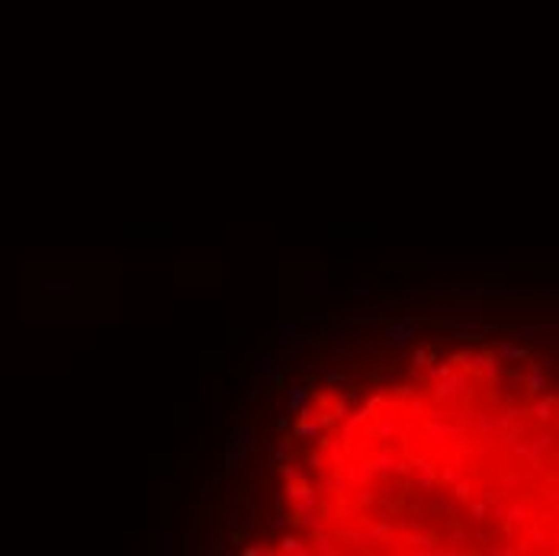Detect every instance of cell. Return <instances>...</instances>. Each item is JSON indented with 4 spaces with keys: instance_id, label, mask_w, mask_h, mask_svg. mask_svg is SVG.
<instances>
[{
    "instance_id": "3",
    "label": "cell",
    "mask_w": 559,
    "mask_h": 556,
    "mask_svg": "<svg viewBox=\"0 0 559 556\" xmlns=\"http://www.w3.org/2000/svg\"><path fill=\"white\" fill-rule=\"evenodd\" d=\"M350 334H354V328H334L331 331V341L334 344H350Z\"/></svg>"
},
{
    "instance_id": "5",
    "label": "cell",
    "mask_w": 559,
    "mask_h": 556,
    "mask_svg": "<svg viewBox=\"0 0 559 556\" xmlns=\"http://www.w3.org/2000/svg\"><path fill=\"white\" fill-rule=\"evenodd\" d=\"M299 434H302V438H315V434H318V425H312V421H306V425L299 428Z\"/></svg>"
},
{
    "instance_id": "8",
    "label": "cell",
    "mask_w": 559,
    "mask_h": 556,
    "mask_svg": "<svg viewBox=\"0 0 559 556\" xmlns=\"http://www.w3.org/2000/svg\"><path fill=\"white\" fill-rule=\"evenodd\" d=\"M306 322H322V312H306Z\"/></svg>"
},
{
    "instance_id": "7",
    "label": "cell",
    "mask_w": 559,
    "mask_h": 556,
    "mask_svg": "<svg viewBox=\"0 0 559 556\" xmlns=\"http://www.w3.org/2000/svg\"><path fill=\"white\" fill-rule=\"evenodd\" d=\"M273 453H276V456H283V453H286V441H279V444H273Z\"/></svg>"
},
{
    "instance_id": "6",
    "label": "cell",
    "mask_w": 559,
    "mask_h": 556,
    "mask_svg": "<svg viewBox=\"0 0 559 556\" xmlns=\"http://www.w3.org/2000/svg\"><path fill=\"white\" fill-rule=\"evenodd\" d=\"M283 550H296V553H302L299 540H293V537H286V540H283Z\"/></svg>"
},
{
    "instance_id": "2",
    "label": "cell",
    "mask_w": 559,
    "mask_h": 556,
    "mask_svg": "<svg viewBox=\"0 0 559 556\" xmlns=\"http://www.w3.org/2000/svg\"><path fill=\"white\" fill-rule=\"evenodd\" d=\"M306 399H309V389H306V386H293V392H289V405H293L296 412L306 405Z\"/></svg>"
},
{
    "instance_id": "1",
    "label": "cell",
    "mask_w": 559,
    "mask_h": 556,
    "mask_svg": "<svg viewBox=\"0 0 559 556\" xmlns=\"http://www.w3.org/2000/svg\"><path fill=\"white\" fill-rule=\"evenodd\" d=\"M411 337H415V328L411 325H389V344H395V347H402V344H408Z\"/></svg>"
},
{
    "instance_id": "4",
    "label": "cell",
    "mask_w": 559,
    "mask_h": 556,
    "mask_svg": "<svg viewBox=\"0 0 559 556\" xmlns=\"http://www.w3.org/2000/svg\"><path fill=\"white\" fill-rule=\"evenodd\" d=\"M171 550H174V534L164 530V534H161V553H171Z\"/></svg>"
}]
</instances>
